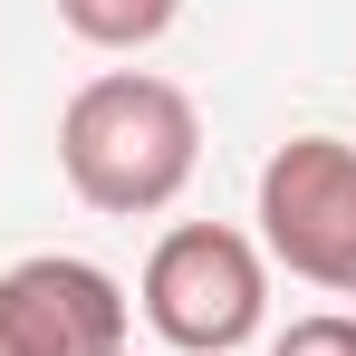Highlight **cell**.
Here are the masks:
<instances>
[{
	"instance_id": "7a4b0ae2",
	"label": "cell",
	"mask_w": 356,
	"mask_h": 356,
	"mask_svg": "<svg viewBox=\"0 0 356 356\" xmlns=\"http://www.w3.org/2000/svg\"><path fill=\"white\" fill-rule=\"evenodd\" d=\"M145 327L183 356H232L260 337V318H270V260H260V241L232 232V222H174V232L154 241V260H145Z\"/></svg>"
},
{
	"instance_id": "5b68a950",
	"label": "cell",
	"mask_w": 356,
	"mask_h": 356,
	"mask_svg": "<svg viewBox=\"0 0 356 356\" xmlns=\"http://www.w3.org/2000/svg\"><path fill=\"white\" fill-rule=\"evenodd\" d=\"M58 19H67V39H87V49H154L183 19V0H58Z\"/></svg>"
},
{
	"instance_id": "3957f363",
	"label": "cell",
	"mask_w": 356,
	"mask_h": 356,
	"mask_svg": "<svg viewBox=\"0 0 356 356\" xmlns=\"http://www.w3.org/2000/svg\"><path fill=\"white\" fill-rule=\"evenodd\" d=\"M260 250L308 289L356 298V145L289 135L260 164Z\"/></svg>"
},
{
	"instance_id": "8992f818",
	"label": "cell",
	"mask_w": 356,
	"mask_h": 356,
	"mask_svg": "<svg viewBox=\"0 0 356 356\" xmlns=\"http://www.w3.org/2000/svg\"><path fill=\"white\" fill-rule=\"evenodd\" d=\"M270 356H356V318H347V308H318V318H289Z\"/></svg>"
},
{
	"instance_id": "277c9868",
	"label": "cell",
	"mask_w": 356,
	"mask_h": 356,
	"mask_svg": "<svg viewBox=\"0 0 356 356\" xmlns=\"http://www.w3.org/2000/svg\"><path fill=\"white\" fill-rule=\"evenodd\" d=\"M125 337H135V308L116 270L77 250H39L0 270V356H125Z\"/></svg>"
},
{
	"instance_id": "6da1fadb",
	"label": "cell",
	"mask_w": 356,
	"mask_h": 356,
	"mask_svg": "<svg viewBox=\"0 0 356 356\" xmlns=\"http://www.w3.org/2000/svg\"><path fill=\"white\" fill-rule=\"evenodd\" d=\"M58 164H67V193L106 222H145L164 212L193 164H202V116L174 77L154 67H106L67 97L58 116Z\"/></svg>"
}]
</instances>
